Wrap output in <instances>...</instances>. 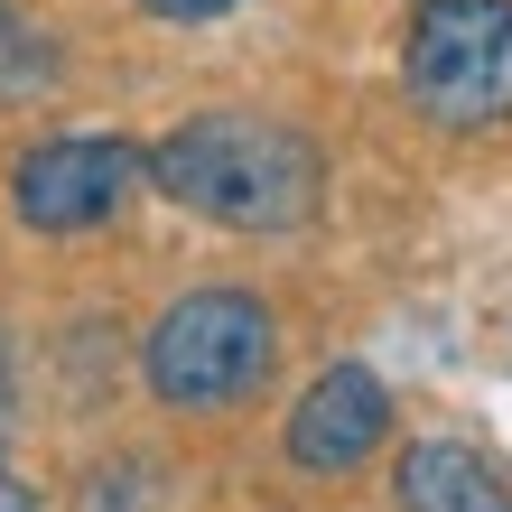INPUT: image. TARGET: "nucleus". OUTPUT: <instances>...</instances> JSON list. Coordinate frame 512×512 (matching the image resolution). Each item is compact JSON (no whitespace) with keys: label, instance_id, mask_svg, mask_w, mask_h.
<instances>
[{"label":"nucleus","instance_id":"obj_5","mask_svg":"<svg viewBox=\"0 0 512 512\" xmlns=\"http://www.w3.org/2000/svg\"><path fill=\"white\" fill-rule=\"evenodd\" d=\"M382 438H391V391H382L373 364H326L308 391H298L289 429H280L298 475H354Z\"/></svg>","mask_w":512,"mask_h":512},{"label":"nucleus","instance_id":"obj_9","mask_svg":"<svg viewBox=\"0 0 512 512\" xmlns=\"http://www.w3.org/2000/svg\"><path fill=\"white\" fill-rule=\"evenodd\" d=\"M10 429H19V345L0 326V447H10Z\"/></svg>","mask_w":512,"mask_h":512},{"label":"nucleus","instance_id":"obj_6","mask_svg":"<svg viewBox=\"0 0 512 512\" xmlns=\"http://www.w3.org/2000/svg\"><path fill=\"white\" fill-rule=\"evenodd\" d=\"M401 512H512V485L466 438H410L401 457Z\"/></svg>","mask_w":512,"mask_h":512},{"label":"nucleus","instance_id":"obj_10","mask_svg":"<svg viewBox=\"0 0 512 512\" xmlns=\"http://www.w3.org/2000/svg\"><path fill=\"white\" fill-rule=\"evenodd\" d=\"M0 512H38V494H28V485H19L10 466H0Z\"/></svg>","mask_w":512,"mask_h":512},{"label":"nucleus","instance_id":"obj_11","mask_svg":"<svg viewBox=\"0 0 512 512\" xmlns=\"http://www.w3.org/2000/svg\"><path fill=\"white\" fill-rule=\"evenodd\" d=\"M0 10H10V0H0Z\"/></svg>","mask_w":512,"mask_h":512},{"label":"nucleus","instance_id":"obj_1","mask_svg":"<svg viewBox=\"0 0 512 512\" xmlns=\"http://www.w3.org/2000/svg\"><path fill=\"white\" fill-rule=\"evenodd\" d=\"M140 177L224 233H298L326 205L317 140L270 112H196L159 149H140Z\"/></svg>","mask_w":512,"mask_h":512},{"label":"nucleus","instance_id":"obj_8","mask_svg":"<svg viewBox=\"0 0 512 512\" xmlns=\"http://www.w3.org/2000/svg\"><path fill=\"white\" fill-rule=\"evenodd\" d=\"M149 19H168V28H205V19H224V10H243V0H140Z\"/></svg>","mask_w":512,"mask_h":512},{"label":"nucleus","instance_id":"obj_7","mask_svg":"<svg viewBox=\"0 0 512 512\" xmlns=\"http://www.w3.org/2000/svg\"><path fill=\"white\" fill-rule=\"evenodd\" d=\"M47 84H56V38H38V28H28V19H10V10H0V94H47Z\"/></svg>","mask_w":512,"mask_h":512},{"label":"nucleus","instance_id":"obj_3","mask_svg":"<svg viewBox=\"0 0 512 512\" xmlns=\"http://www.w3.org/2000/svg\"><path fill=\"white\" fill-rule=\"evenodd\" d=\"M401 84L438 131L512 122V0H419L401 38Z\"/></svg>","mask_w":512,"mask_h":512},{"label":"nucleus","instance_id":"obj_4","mask_svg":"<svg viewBox=\"0 0 512 512\" xmlns=\"http://www.w3.org/2000/svg\"><path fill=\"white\" fill-rule=\"evenodd\" d=\"M140 187V149L122 131H56L28 140L10 168V215L28 233H94L122 215V196Z\"/></svg>","mask_w":512,"mask_h":512},{"label":"nucleus","instance_id":"obj_2","mask_svg":"<svg viewBox=\"0 0 512 512\" xmlns=\"http://www.w3.org/2000/svg\"><path fill=\"white\" fill-rule=\"evenodd\" d=\"M280 364V326L252 289L205 280L177 308H159V326L140 336V382L168 410H243Z\"/></svg>","mask_w":512,"mask_h":512}]
</instances>
